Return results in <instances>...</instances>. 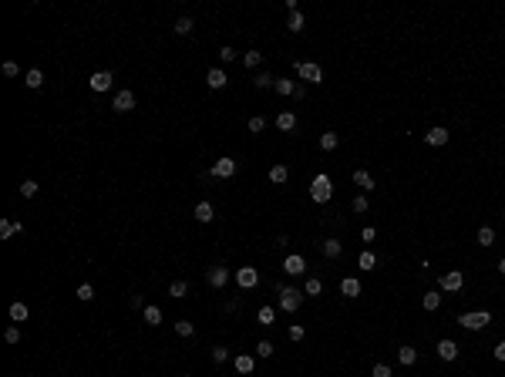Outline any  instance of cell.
<instances>
[{
	"label": "cell",
	"mask_w": 505,
	"mask_h": 377,
	"mask_svg": "<svg viewBox=\"0 0 505 377\" xmlns=\"http://www.w3.org/2000/svg\"><path fill=\"white\" fill-rule=\"evenodd\" d=\"M330 195H334V185H330V179L323 175V172H317V179L310 182V199L317 202V206H323V202H330Z\"/></svg>",
	"instance_id": "1"
},
{
	"label": "cell",
	"mask_w": 505,
	"mask_h": 377,
	"mask_svg": "<svg viewBox=\"0 0 505 377\" xmlns=\"http://www.w3.org/2000/svg\"><path fill=\"white\" fill-rule=\"evenodd\" d=\"M458 323H462V327L465 330H485L492 323V313L489 310H475V313H462V317H458Z\"/></svg>",
	"instance_id": "2"
},
{
	"label": "cell",
	"mask_w": 505,
	"mask_h": 377,
	"mask_svg": "<svg viewBox=\"0 0 505 377\" xmlns=\"http://www.w3.org/2000/svg\"><path fill=\"white\" fill-rule=\"evenodd\" d=\"M280 290V310L283 313H293V310H300V300H303V293L300 290H293V286H276Z\"/></svg>",
	"instance_id": "3"
},
{
	"label": "cell",
	"mask_w": 505,
	"mask_h": 377,
	"mask_svg": "<svg viewBox=\"0 0 505 377\" xmlns=\"http://www.w3.org/2000/svg\"><path fill=\"white\" fill-rule=\"evenodd\" d=\"M438 286L445 290V293H458V290L465 286V273H462V270H451V273H445L438 280Z\"/></svg>",
	"instance_id": "4"
},
{
	"label": "cell",
	"mask_w": 505,
	"mask_h": 377,
	"mask_svg": "<svg viewBox=\"0 0 505 377\" xmlns=\"http://www.w3.org/2000/svg\"><path fill=\"white\" fill-rule=\"evenodd\" d=\"M297 74L303 81H310V84H320V81H323L320 64H310V61H297Z\"/></svg>",
	"instance_id": "5"
},
{
	"label": "cell",
	"mask_w": 505,
	"mask_h": 377,
	"mask_svg": "<svg viewBox=\"0 0 505 377\" xmlns=\"http://www.w3.org/2000/svg\"><path fill=\"white\" fill-rule=\"evenodd\" d=\"M209 175H216V179H233L236 175V159H229V155H223V159L209 169Z\"/></svg>",
	"instance_id": "6"
},
{
	"label": "cell",
	"mask_w": 505,
	"mask_h": 377,
	"mask_svg": "<svg viewBox=\"0 0 505 377\" xmlns=\"http://www.w3.org/2000/svg\"><path fill=\"white\" fill-rule=\"evenodd\" d=\"M283 270H287L290 276H300V273H306V259L300 256V253H290V256L283 259Z\"/></svg>",
	"instance_id": "7"
},
{
	"label": "cell",
	"mask_w": 505,
	"mask_h": 377,
	"mask_svg": "<svg viewBox=\"0 0 505 377\" xmlns=\"http://www.w3.org/2000/svg\"><path fill=\"white\" fill-rule=\"evenodd\" d=\"M112 81H115V74H112V71H95L88 84H91V91H98V95H101V91L112 88Z\"/></svg>",
	"instance_id": "8"
},
{
	"label": "cell",
	"mask_w": 505,
	"mask_h": 377,
	"mask_svg": "<svg viewBox=\"0 0 505 377\" xmlns=\"http://www.w3.org/2000/svg\"><path fill=\"white\" fill-rule=\"evenodd\" d=\"M236 283H239L243 290H253L259 283V273L253 270V266H243V270H236Z\"/></svg>",
	"instance_id": "9"
},
{
	"label": "cell",
	"mask_w": 505,
	"mask_h": 377,
	"mask_svg": "<svg viewBox=\"0 0 505 377\" xmlns=\"http://www.w3.org/2000/svg\"><path fill=\"white\" fill-rule=\"evenodd\" d=\"M229 276H233V273H229L226 266H212V270H209V286H212V290H223L226 283H229Z\"/></svg>",
	"instance_id": "10"
},
{
	"label": "cell",
	"mask_w": 505,
	"mask_h": 377,
	"mask_svg": "<svg viewBox=\"0 0 505 377\" xmlns=\"http://www.w3.org/2000/svg\"><path fill=\"white\" fill-rule=\"evenodd\" d=\"M112 108H115L118 115L131 112V108H135V95H131V91H118V95H115V101H112Z\"/></svg>",
	"instance_id": "11"
},
{
	"label": "cell",
	"mask_w": 505,
	"mask_h": 377,
	"mask_svg": "<svg viewBox=\"0 0 505 377\" xmlns=\"http://www.w3.org/2000/svg\"><path fill=\"white\" fill-rule=\"evenodd\" d=\"M448 138H451V131L438 125V128H431V131L425 135V142H428V145H434V148H441V145H448Z\"/></svg>",
	"instance_id": "12"
},
{
	"label": "cell",
	"mask_w": 505,
	"mask_h": 377,
	"mask_svg": "<svg viewBox=\"0 0 505 377\" xmlns=\"http://www.w3.org/2000/svg\"><path fill=\"white\" fill-rule=\"evenodd\" d=\"M226 81H229V78H226V71H223V68H209V74H206V84H209L212 91L226 88Z\"/></svg>",
	"instance_id": "13"
},
{
	"label": "cell",
	"mask_w": 505,
	"mask_h": 377,
	"mask_svg": "<svg viewBox=\"0 0 505 377\" xmlns=\"http://www.w3.org/2000/svg\"><path fill=\"white\" fill-rule=\"evenodd\" d=\"M24 233V223H14V219H0V239H10V236Z\"/></svg>",
	"instance_id": "14"
},
{
	"label": "cell",
	"mask_w": 505,
	"mask_h": 377,
	"mask_svg": "<svg viewBox=\"0 0 505 377\" xmlns=\"http://www.w3.org/2000/svg\"><path fill=\"white\" fill-rule=\"evenodd\" d=\"M438 357L441 361H455L458 357V344L455 340H438Z\"/></svg>",
	"instance_id": "15"
},
{
	"label": "cell",
	"mask_w": 505,
	"mask_h": 377,
	"mask_svg": "<svg viewBox=\"0 0 505 377\" xmlns=\"http://www.w3.org/2000/svg\"><path fill=\"white\" fill-rule=\"evenodd\" d=\"M276 128H280V131H293V128H297V115H293V112H280V115H276Z\"/></svg>",
	"instance_id": "16"
},
{
	"label": "cell",
	"mask_w": 505,
	"mask_h": 377,
	"mask_svg": "<svg viewBox=\"0 0 505 377\" xmlns=\"http://www.w3.org/2000/svg\"><path fill=\"white\" fill-rule=\"evenodd\" d=\"M340 293H344V297H361V280H354V276L340 280Z\"/></svg>",
	"instance_id": "17"
},
{
	"label": "cell",
	"mask_w": 505,
	"mask_h": 377,
	"mask_svg": "<svg viewBox=\"0 0 505 377\" xmlns=\"http://www.w3.org/2000/svg\"><path fill=\"white\" fill-rule=\"evenodd\" d=\"M195 219H199V223H212V219H216V209L209 206V202H199V206H195V212H192Z\"/></svg>",
	"instance_id": "18"
},
{
	"label": "cell",
	"mask_w": 505,
	"mask_h": 377,
	"mask_svg": "<svg viewBox=\"0 0 505 377\" xmlns=\"http://www.w3.org/2000/svg\"><path fill=\"white\" fill-rule=\"evenodd\" d=\"M27 317H31L27 303H20V300H17V303H10V320H14V323H24Z\"/></svg>",
	"instance_id": "19"
},
{
	"label": "cell",
	"mask_w": 505,
	"mask_h": 377,
	"mask_svg": "<svg viewBox=\"0 0 505 377\" xmlns=\"http://www.w3.org/2000/svg\"><path fill=\"white\" fill-rule=\"evenodd\" d=\"M340 253H344V242L340 239H323V256L327 259H337Z\"/></svg>",
	"instance_id": "20"
},
{
	"label": "cell",
	"mask_w": 505,
	"mask_h": 377,
	"mask_svg": "<svg viewBox=\"0 0 505 377\" xmlns=\"http://www.w3.org/2000/svg\"><path fill=\"white\" fill-rule=\"evenodd\" d=\"M354 185H361L364 192H370V189H374V175L364 172V169H357V172H354Z\"/></svg>",
	"instance_id": "21"
},
{
	"label": "cell",
	"mask_w": 505,
	"mask_h": 377,
	"mask_svg": "<svg viewBox=\"0 0 505 377\" xmlns=\"http://www.w3.org/2000/svg\"><path fill=\"white\" fill-rule=\"evenodd\" d=\"M24 84L27 88H40V84H44V71H40V68H31V71L24 74Z\"/></svg>",
	"instance_id": "22"
},
{
	"label": "cell",
	"mask_w": 505,
	"mask_h": 377,
	"mask_svg": "<svg viewBox=\"0 0 505 377\" xmlns=\"http://www.w3.org/2000/svg\"><path fill=\"white\" fill-rule=\"evenodd\" d=\"M253 367H256V361H253L249 353H239V357H236V370H239V374H253Z\"/></svg>",
	"instance_id": "23"
},
{
	"label": "cell",
	"mask_w": 505,
	"mask_h": 377,
	"mask_svg": "<svg viewBox=\"0 0 505 377\" xmlns=\"http://www.w3.org/2000/svg\"><path fill=\"white\" fill-rule=\"evenodd\" d=\"M337 145H340V138H337V131H323V135H320V148H323V152H334Z\"/></svg>",
	"instance_id": "24"
},
{
	"label": "cell",
	"mask_w": 505,
	"mask_h": 377,
	"mask_svg": "<svg viewBox=\"0 0 505 377\" xmlns=\"http://www.w3.org/2000/svg\"><path fill=\"white\" fill-rule=\"evenodd\" d=\"M287 179H290V169H287V165H273V169H270V182L283 185Z\"/></svg>",
	"instance_id": "25"
},
{
	"label": "cell",
	"mask_w": 505,
	"mask_h": 377,
	"mask_svg": "<svg viewBox=\"0 0 505 377\" xmlns=\"http://www.w3.org/2000/svg\"><path fill=\"white\" fill-rule=\"evenodd\" d=\"M293 91H297V84H293V81H290V78H276V95L290 98V95H293Z\"/></svg>",
	"instance_id": "26"
},
{
	"label": "cell",
	"mask_w": 505,
	"mask_h": 377,
	"mask_svg": "<svg viewBox=\"0 0 505 377\" xmlns=\"http://www.w3.org/2000/svg\"><path fill=\"white\" fill-rule=\"evenodd\" d=\"M256 320L263 323V327H273V320H276V310H273V306H259Z\"/></svg>",
	"instance_id": "27"
},
{
	"label": "cell",
	"mask_w": 505,
	"mask_h": 377,
	"mask_svg": "<svg viewBox=\"0 0 505 377\" xmlns=\"http://www.w3.org/2000/svg\"><path fill=\"white\" fill-rule=\"evenodd\" d=\"M259 91H266V88H276V78H273L270 71H263V74H256V81H253Z\"/></svg>",
	"instance_id": "28"
},
{
	"label": "cell",
	"mask_w": 505,
	"mask_h": 377,
	"mask_svg": "<svg viewBox=\"0 0 505 377\" xmlns=\"http://www.w3.org/2000/svg\"><path fill=\"white\" fill-rule=\"evenodd\" d=\"M398 361H401L404 367H411V364L418 361V350H414V347H401V350H398Z\"/></svg>",
	"instance_id": "29"
},
{
	"label": "cell",
	"mask_w": 505,
	"mask_h": 377,
	"mask_svg": "<svg viewBox=\"0 0 505 377\" xmlns=\"http://www.w3.org/2000/svg\"><path fill=\"white\" fill-rule=\"evenodd\" d=\"M492 242H495V229H492V226H481L478 229V246H492Z\"/></svg>",
	"instance_id": "30"
},
{
	"label": "cell",
	"mask_w": 505,
	"mask_h": 377,
	"mask_svg": "<svg viewBox=\"0 0 505 377\" xmlns=\"http://www.w3.org/2000/svg\"><path fill=\"white\" fill-rule=\"evenodd\" d=\"M185 293H189V283H185V280H175L172 286H168V297H175V300H182Z\"/></svg>",
	"instance_id": "31"
},
{
	"label": "cell",
	"mask_w": 505,
	"mask_h": 377,
	"mask_svg": "<svg viewBox=\"0 0 505 377\" xmlns=\"http://www.w3.org/2000/svg\"><path fill=\"white\" fill-rule=\"evenodd\" d=\"M145 323H152V327H159V323H162V310H159V306H145Z\"/></svg>",
	"instance_id": "32"
},
{
	"label": "cell",
	"mask_w": 505,
	"mask_h": 377,
	"mask_svg": "<svg viewBox=\"0 0 505 377\" xmlns=\"http://www.w3.org/2000/svg\"><path fill=\"white\" fill-rule=\"evenodd\" d=\"M287 24H290V31H293V34H300V31L306 27V17L297 10V14H290V20H287Z\"/></svg>",
	"instance_id": "33"
},
{
	"label": "cell",
	"mask_w": 505,
	"mask_h": 377,
	"mask_svg": "<svg viewBox=\"0 0 505 377\" xmlns=\"http://www.w3.org/2000/svg\"><path fill=\"white\" fill-rule=\"evenodd\" d=\"M357 266H361V270H374V266H377V256L367 249V253H361V256H357Z\"/></svg>",
	"instance_id": "34"
},
{
	"label": "cell",
	"mask_w": 505,
	"mask_h": 377,
	"mask_svg": "<svg viewBox=\"0 0 505 377\" xmlns=\"http://www.w3.org/2000/svg\"><path fill=\"white\" fill-rule=\"evenodd\" d=\"M243 64L246 68H259L263 64V54H259V51H246V54H243Z\"/></svg>",
	"instance_id": "35"
},
{
	"label": "cell",
	"mask_w": 505,
	"mask_h": 377,
	"mask_svg": "<svg viewBox=\"0 0 505 377\" xmlns=\"http://www.w3.org/2000/svg\"><path fill=\"white\" fill-rule=\"evenodd\" d=\"M78 300L81 303H91V300H95V286H91V283H81L78 286Z\"/></svg>",
	"instance_id": "36"
},
{
	"label": "cell",
	"mask_w": 505,
	"mask_h": 377,
	"mask_svg": "<svg viewBox=\"0 0 505 377\" xmlns=\"http://www.w3.org/2000/svg\"><path fill=\"white\" fill-rule=\"evenodd\" d=\"M37 189H40V185L34 182V179H27V182H20V195H24V199H34V195H37Z\"/></svg>",
	"instance_id": "37"
},
{
	"label": "cell",
	"mask_w": 505,
	"mask_h": 377,
	"mask_svg": "<svg viewBox=\"0 0 505 377\" xmlns=\"http://www.w3.org/2000/svg\"><path fill=\"white\" fill-rule=\"evenodd\" d=\"M438 306H441V293H438V290L425 293V310H438Z\"/></svg>",
	"instance_id": "38"
},
{
	"label": "cell",
	"mask_w": 505,
	"mask_h": 377,
	"mask_svg": "<svg viewBox=\"0 0 505 377\" xmlns=\"http://www.w3.org/2000/svg\"><path fill=\"white\" fill-rule=\"evenodd\" d=\"M175 34H182V37L185 34H192V17H179L175 20Z\"/></svg>",
	"instance_id": "39"
},
{
	"label": "cell",
	"mask_w": 505,
	"mask_h": 377,
	"mask_svg": "<svg viewBox=\"0 0 505 377\" xmlns=\"http://www.w3.org/2000/svg\"><path fill=\"white\" fill-rule=\"evenodd\" d=\"M306 293H310V297H320V293H323V283L320 280H317V276H310V280H306Z\"/></svg>",
	"instance_id": "40"
},
{
	"label": "cell",
	"mask_w": 505,
	"mask_h": 377,
	"mask_svg": "<svg viewBox=\"0 0 505 377\" xmlns=\"http://www.w3.org/2000/svg\"><path fill=\"white\" fill-rule=\"evenodd\" d=\"M263 128H266V118H263V115H253V118H249V131H253V135H259Z\"/></svg>",
	"instance_id": "41"
},
{
	"label": "cell",
	"mask_w": 505,
	"mask_h": 377,
	"mask_svg": "<svg viewBox=\"0 0 505 377\" xmlns=\"http://www.w3.org/2000/svg\"><path fill=\"white\" fill-rule=\"evenodd\" d=\"M175 334H179V337H192V334H195V327H192L189 320H179V323H175Z\"/></svg>",
	"instance_id": "42"
},
{
	"label": "cell",
	"mask_w": 505,
	"mask_h": 377,
	"mask_svg": "<svg viewBox=\"0 0 505 377\" xmlns=\"http://www.w3.org/2000/svg\"><path fill=\"white\" fill-rule=\"evenodd\" d=\"M4 340L7 344H20V327H7L4 330Z\"/></svg>",
	"instance_id": "43"
},
{
	"label": "cell",
	"mask_w": 505,
	"mask_h": 377,
	"mask_svg": "<svg viewBox=\"0 0 505 377\" xmlns=\"http://www.w3.org/2000/svg\"><path fill=\"white\" fill-rule=\"evenodd\" d=\"M256 357H273V344L270 340H259L256 344Z\"/></svg>",
	"instance_id": "44"
},
{
	"label": "cell",
	"mask_w": 505,
	"mask_h": 377,
	"mask_svg": "<svg viewBox=\"0 0 505 377\" xmlns=\"http://www.w3.org/2000/svg\"><path fill=\"white\" fill-rule=\"evenodd\" d=\"M212 361H216V364L229 361V347H212Z\"/></svg>",
	"instance_id": "45"
},
{
	"label": "cell",
	"mask_w": 505,
	"mask_h": 377,
	"mask_svg": "<svg viewBox=\"0 0 505 377\" xmlns=\"http://www.w3.org/2000/svg\"><path fill=\"white\" fill-rule=\"evenodd\" d=\"M303 337H306V330L300 327V323H290V340H297V344H300Z\"/></svg>",
	"instance_id": "46"
},
{
	"label": "cell",
	"mask_w": 505,
	"mask_h": 377,
	"mask_svg": "<svg viewBox=\"0 0 505 377\" xmlns=\"http://www.w3.org/2000/svg\"><path fill=\"white\" fill-rule=\"evenodd\" d=\"M219 57H223V64H233V61H236V51L226 44V48H219Z\"/></svg>",
	"instance_id": "47"
},
{
	"label": "cell",
	"mask_w": 505,
	"mask_h": 377,
	"mask_svg": "<svg viewBox=\"0 0 505 377\" xmlns=\"http://www.w3.org/2000/svg\"><path fill=\"white\" fill-rule=\"evenodd\" d=\"M350 209L354 212H367V195H357V199L350 202Z\"/></svg>",
	"instance_id": "48"
},
{
	"label": "cell",
	"mask_w": 505,
	"mask_h": 377,
	"mask_svg": "<svg viewBox=\"0 0 505 377\" xmlns=\"http://www.w3.org/2000/svg\"><path fill=\"white\" fill-rule=\"evenodd\" d=\"M17 74H20V68L14 61H4V78H17Z\"/></svg>",
	"instance_id": "49"
},
{
	"label": "cell",
	"mask_w": 505,
	"mask_h": 377,
	"mask_svg": "<svg viewBox=\"0 0 505 377\" xmlns=\"http://www.w3.org/2000/svg\"><path fill=\"white\" fill-rule=\"evenodd\" d=\"M361 239L364 242H374L377 239V229H374V226H364V229H361Z\"/></svg>",
	"instance_id": "50"
},
{
	"label": "cell",
	"mask_w": 505,
	"mask_h": 377,
	"mask_svg": "<svg viewBox=\"0 0 505 377\" xmlns=\"http://www.w3.org/2000/svg\"><path fill=\"white\" fill-rule=\"evenodd\" d=\"M370 377H391V367H387V364H374Z\"/></svg>",
	"instance_id": "51"
},
{
	"label": "cell",
	"mask_w": 505,
	"mask_h": 377,
	"mask_svg": "<svg viewBox=\"0 0 505 377\" xmlns=\"http://www.w3.org/2000/svg\"><path fill=\"white\" fill-rule=\"evenodd\" d=\"M492 353H495V361H505V340H498V344H495V350H492Z\"/></svg>",
	"instance_id": "52"
},
{
	"label": "cell",
	"mask_w": 505,
	"mask_h": 377,
	"mask_svg": "<svg viewBox=\"0 0 505 377\" xmlns=\"http://www.w3.org/2000/svg\"><path fill=\"white\" fill-rule=\"evenodd\" d=\"M498 273H502V276H505V256H502V259H498Z\"/></svg>",
	"instance_id": "53"
}]
</instances>
